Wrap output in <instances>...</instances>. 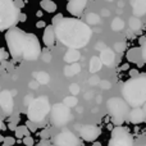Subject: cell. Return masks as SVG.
I'll list each match as a JSON object with an SVG mask.
<instances>
[{
    "label": "cell",
    "instance_id": "cell-1",
    "mask_svg": "<svg viewBox=\"0 0 146 146\" xmlns=\"http://www.w3.org/2000/svg\"><path fill=\"white\" fill-rule=\"evenodd\" d=\"M5 41L14 60L35 62L41 56V45L37 36L27 33L18 27H12L5 33Z\"/></svg>",
    "mask_w": 146,
    "mask_h": 146
},
{
    "label": "cell",
    "instance_id": "cell-2",
    "mask_svg": "<svg viewBox=\"0 0 146 146\" xmlns=\"http://www.w3.org/2000/svg\"><path fill=\"white\" fill-rule=\"evenodd\" d=\"M56 40L69 49H82L90 42L92 30L86 22L76 17H63L54 26Z\"/></svg>",
    "mask_w": 146,
    "mask_h": 146
},
{
    "label": "cell",
    "instance_id": "cell-3",
    "mask_svg": "<svg viewBox=\"0 0 146 146\" xmlns=\"http://www.w3.org/2000/svg\"><path fill=\"white\" fill-rule=\"evenodd\" d=\"M123 100L133 108H140L146 103V74L129 78L122 86Z\"/></svg>",
    "mask_w": 146,
    "mask_h": 146
},
{
    "label": "cell",
    "instance_id": "cell-4",
    "mask_svg": "<svg viewBox=\"0 0 146 146\" xmlns=\"http://www.w3.org/2000/svg\"><path fill=\"white\" fill-rule=\"evenodd\" d=\"M21 17V12L14 0H0V31L14 27Z\"/></svg>",
    "mask_w": 146,
    "mask_h": 146
},
{
    "label": "cell",
    "instance_id": "cell-5",
    "mask_svg": "<svg viewBox=\"0 0 146 146\" xmlns=\"http://www.w3.org/2000/svg\"><path fill=\"white\" fill-rule=\"evenodd\" d=\"M50 111V103L46 96H38L28 104L27 117L28 121L33 123H40L46 118Z\"/></svg>",
    "mask_w": 146,
    "mask_h": 146
},
{
    "label": "cell",
    "instance_id": "cell-6",
    "mask_svg": "<svg viewBox=\"0 0 146 146\" xmlns=\"http://www.w3.org/2000/svg\"><path fill=\"white\" fill-rule=\"evenodd\" d=\"M109 113L111 117V122L117 126H121L124 119L129 115V105L121 98H111L106 103Z\"/></svg>",
    "mask_w": 146,
    "mask_h": 146
},
{
    "label": "cell",
    "instance_id": "cell-7",
    "mask_svg": "<svg viewBox=\"0 0 146 146\" xmlns=\"http://www.w3.org/2000/svg\"><path fill=\"white\" fill-rule=\"evenodd\" d=\"M108 146H133V137L124 127L117 126L111 129Z\"/></svg>",
    "mask_w": 146,
    "mask_h": 146
},
{
    "label": "cell",
    "instance_id": "cell-8",
    "mask_svg": "<svg viewBox=\"0 0 146 146\" xmlns=\"http://www.w3.org/2000/svg\"><path fill=\"white\" fill-rule=\"evenodd\" d=\"M71 119V110L64 104H55L51 109V123L56 127L66 126Z\"/></svg>",
    "mask_w": 146,
    "mask_h": 146
},
{
    "label": "cell",
    "instance_id": "cell-9",
    "mask_svg": "<svg viewBox=\"0 0 146 146\" xmlns=\"http://www.w3.org/2000/svg\"><path fill=\"white\" fill-rule=\"evenodd\" d=\"M53 144L54 146H81V140L73 132L64 129L54 137Z\"/></svg>",
    "mask_w": 146,
    "mask_h": 146
},
{
    "label": "cell",
    "instance_id": "cell-10",
    "mask_svg": "<svg viewBox=\"0 0 146 146\" xmlns=\"http://www.w3.org/2000/svg\"><path fill=\"white\" fill-rule=\"evenodd\" d=\"M101 135V129L92 124H87V126H82L80 128V136L82 140L87 142H95L96 139Z\"/></svg>",
    "mask_w": 146,
    "mask_h": 146
},
{
    "label": "cell",
    "instance_id": "cell-11",
    "mask_svg": "<svg viewBox=\"0 0 146 146\" xmlns=\"http://www.w3.org/2000/svg\"><path fill=\"white\" fill-rule=\"evenodd\" d=\"M0 106L5 114H12L13 108H14V101H13V95L9 90L0 91Z\"/></svg>",
    "mask_w": 146,
    "mask_h": 146
},
{
    "label": "cell",
    "instance_id": "cell-12",
    "mask_svg": "<svg viewBox=\"0 0 146 146\" xmlns=\"http://www.w3.org/2000/svg\"><path fill=\"white\" fill-rule=\"evenodd\" d=\"M88 0H68L67 4V10L73 15V17H80L83 13V9L86 8Z\"/></svg>",
    "mask_w": 146,
    "mask_h": 146
},
{
    "label": "cell",
    "instance_id": "cell-13",
    "mask_svg": "<svg viewBox=\"0 0 146 146\" xmlns=\"http://www.w3.org/2000/svg\"><path fill=\"white\" fill-rule=\"evenodd\" d=\"M99 58L101 59L103 64L106 67H113L114 64H115V53H114L113 49L104 48L103 50H100Z\"/></svg>",
    "mask_w": 146,
    "mask_h": 146
},
{
    "label": "cell",
    "instance_id": "cell-14",
    "mask_svg": "<svg viewBox=\"0 0 146 146\" xmlns=\"http://www.w3.org/2000/svg\"><path fill=\"white\" fill-rule=\"evenodd\" d=\"M56 36H55V30H54L53 25H49L45 27L44 31V36H42V41L45 44L46 48H53L54 44H55Z\"/></svg>",
    "mask_w": 146,
    "mask_h": 146
},
{
    "label": "cell",
    "instance_id": "cell-15",
    "mask_svg": "<svg viewBox=\"0 0 146 146\" xmlns=\"http://www.w3.org/2000/svg\"><path fill=\"white\" fill-rule=\"evenodd\" d=\"M132 13L133 17H144L146 15V0H132Z\"/></svg>",
    "mask_w": 146,
    "mask_h": 146
},
{
    "label": "cell",
    "instance_id": "cell-16",
    "mask_svg": "<svg viewBox=\"0 0 146 146\" xmlns=\"http://www.w3.org/2000/svg\"><path fill=\"white\" fill-rule=\"evenodd\" d=\"M128 117H129V121H131L132 123H135V124L141 123V122H144L145 118H146L142 108H133L131 111H129Z\"/></svg>",
    "mask_w": 146,
    "mask_h": 146
},
{
    "label": "cell",
    "instance_id": "cell-17",
    "mask_svg": "<svg viewBox=\"0 0 146 146\" xmlns=\"http://www.w3.org/2000/svg\"><path fill=\"white\" fill-rule=\"evenodd\" d=\"M80 58H81V53L78 50H76V49H69L63 56L64 62L68 64L77 63V60H80Z\"/></svg>",
    "mask_w": 146,
    "mask_h": 146
},
{
    "label": "cell",
    "instance_id": "cell-18",
    "mask_svg": "<svg viewBox=\"0 0 146 146\" xmlns=\"http://www.w3.org/2000/svg\"><path fill=\"white\" fill-rule=\"evenodd\" d=\"M33 77H35V81L38 82V85H48L50 82V76L44 71L35 72L33 73Z\"/></svg>",
    "mask_w": 146,
    "mask_h": 146
},
{
    "label": "cell",
    "instance_id": "cell-19",
    "mask_svg": "<svg viewBox=\"0 0 146 146\" xmlns=\"http://www.w3.org/2000/svg\"><path fill=\"white\" fill-rule=\"evenodd\" d=\"M81 69H82V67L78 63L69 64V66H67L66 68H64V74H66L67 77H72V76L78 74V73L81 72Z\"/></svg>",
    "mask_w": 146,
    "mask_h": 146
},
{
    "label": "cell",
    "instance_id": "cell-20",
    "mask_svg": "<svg viewBox=\"0 0 146 146\" xmlns=\"http://www.w3.org/2000/svg\"><path fill=\"white\" fill-rule=\"evenodd\" d=\"M127 59H128L129 62H133V63H137L139 60H141L142 56H141V50H140V48L131 49V50L127 53Z\"/></svg>",
    "mask_w": 146,
    "mask_h": 146
},
{
    "label": "cell",
    "instance_id": "cell-21",
    "mask_svg": "<svg viewBox=\"0 0 146 146\" xmlns=\"http://www.w3.org/2000/svg\"><path fill=\"white\" fill-rule=\"evenodd\" d=\"M101 67H103V62H101V59L99 58V56H92L91 60H90V72L91 73L99 72L101 69Z\"/></svg>",
    "mask_w": 146,
    "mask_h": 146
},
{
    "label": "cell",
    "instance_id": "cell-22",
    "mask_svg": "<svg viewBox=\"0 0 146 146\" xmlns=\"http://www.w3.org/2000/svg\"><path fill=\"white\" fill-rule=\"evenodd\" d=\"M40 7L48 13H54L56 10V4L53 0H41Z\"/></svg>",
    "mask_w": 146,
    "mask_h": 146
},
{
    "label": "cell",
    "instance_id": "cell-23",
    "mask_svg": "<svg viewBox=\"0 0 146 146\" xmlns=\"http://www.w3.org/2000/svg\"><path fill=\"white\" fill-rule=\"evenodd\" d=\"M123 28H124V21L123 19H121L119 17H117L111 21V30L113 31L119 32V31H122Z\"/></svg>",
    "mask_w": 146,
    "mask_h": 146
},
{
    "label": "cell",
    "instance_id": "cell-24",
    "mask_svg": "<svg viewBox=\"0 0 146 146\" xmlns=\"http://www.w3.org/2000/svg\"><path fill=\"white\" fill-rule=\"evenodd\" d=\"M128 26H129V28H131L132 31L137 32V31H140V28H141L142 23H141V21H140L137 17H132V18H129Z\"/></svg>",
    "mask_w": 146,
    "mask_h": 146
},
{
    "label": "cell",
    "instance_id": "cell-25",
    "mask_svg": "<svg viewBox=\"0 0 146 146\" xmlns=\"http://www.w3.org/2000/svg\"><path fill=\"white\" fill-rule=\"evenodd\" d=\"M30 136V131H28L27 126H18L15 128V137H27Z\"/></svg>",
    "mask_w": 146,
    "mask_h": 146
},
{
    "label": "cell",
    "instance_id": "cell-26",
    "mask_svg": "<svg viewBox=\"0 0 146 146\" xmlns=\"http://www.w3.org/2000/svg\"><path fill=\"white\" fill-rule=\"evenodd\" d=\"M99 22H100V17L95 13H88L86 15V23L87 25H98Z\"/></svg>",
    "mask_w": 146,
    "mask_h": 146
},
{
    "label": "cell",
    "instance_id": "cell-27",
    "mask_svg": "<svg viewBox=\"0 0 146 146\" xmlns=\"http://www.w3.org/2000/svg\"><path fill=\"white\" fill-rule=\"evenodd\" d=\"M63 104L66 106H68V108H74L76 105L78 104V100H77V98L76 96H67L66 99H64V101H63Z\"/></svg>",
    "mask_w": 146,
    "mask_h": 146
},
{
    "label": "cell",
    "instance_id": "cell-28",
    "mask_svg": "<svg viewBox=\"0 0 146 146\" xmlns=\"http://www.w3.org/2000/svg\"><path fill=\"white\" fill-rule=\"evenodd\" d=\"M140 50H141V56L144 63H146V37L140 38Z\"/></svg>",
    "mask_w": 146,
    "mask_h": 146
},
{
    "label": "cell",
    "instance_id": "cell-29",
    "mask_svg": "<svg viewBox=\"0 0 146 146\" xmlns=\"http://www.w3.org/2000/svg\"><path fill=\"white\" fill-rule=\"evenodd\" d=\"M114 53H123L126 50V42H115L114 44Z\"/></svg>",
    "mask_w": 146,
    "mask_h": 146
},
{
    "label": "cell",
    "instance_id": "cell-30",
    "mask_svg": "<svg viewBox=\"0 0 146 146\" xmlns=\"http://www.w3.org/2000/svg\"><path fill=\"white\" fill-rule=\"evenodd\" d=\"M41 56H42V60L45 62V63H49V62L53 59V55H51V53L48 50V49H45V50L41 53Z\"/></svg>",
    "mask_w": 146,
    "mask_h": 146
},
{
    "label": "cell",
    "instance_id": "cell-31",
    "mask_svg": "<svg viewBox=\"0 0 146 146\" xmlns=\"http://www.w3.org/2000/svg\"><path fill=\"white\" fill-rule=\"evenodd\" d=\"M69 91H71V94L73 96H76L78 92H80V86H78L77 83H72V85L69 86Z\"/></svg>",
    "mask_w": 146,
    "mask_h": 146
},
{
    "label": "cell",
    "instance_id": "cell-32",
    "mask_svg": "<svg viewBox=\"0 0 146 146\" xmlns=\"http://www.w3.org/2000/svg\"><path fill=\"white\" fill-rule=\"evenodd\" d=\"M23 144H25L26 146H33L35 145V140H33V137L27 136V137L23 139Z\"/></svg>",
    "mask_w": 146,
    "mask_h": 146
},
{
    "label": "cell",
    "instance_id": "cell-33",
    "mask_svg": "<svg viewBox=\"0 0 146 146\" xmlns=\"http://www.w3.org/2000/svg\"><path fill=\"white\" fill-rule=\"evenodd\" d=\"M4 144L8 145V146H13L15 144V140L13 139V137H10V136H5L4 137Z\"/></svg>",
    "mask_w": 146,
    "mask_h": 146
},
{
    "label": "cell",
    "instance_id": "cell-34",
    "mask_svg": "<svg viewBox=\"0 0 146 146\" xmlns=\"http://www.w3.org/2000/svg\"><path fill=\"white\" fill-rule=\"evenodd\" d=\"M88 82H90V85L96 86V85H99V83H100V78H99L98 76H94V77H91L90 80H88Z\"/></svg>",
    "mask_w": 146,
    "mask_h": 146
},
{
    "label": "cell",
    "instance_id": "cell-35",
    "mask_svg": "<svg viewBox=\"0 0 146 146\" xmlns=\"http://www.w3.org/2000/svg\"><path fill=\"white\" fill-rule=\"evenodd\" d=\"M62 19H63V14H58V15H55V17L53 18V26H55L56 23H59Z\"/></svg>",
    "mask_w": 146,
    "mask_h": 146
},
{
    "label": "cell",
    "instance_id": "cell-36",
    "mask_svg": "<svg viewBox=\"0 0 146 146\" xmlns=\"http://www.w3.org/2000/svg\"><path fill=\"white\" fill-rule=\"evenodd\" d=\"M7 58V54H5V50L3 48H0V63H1L4 59Z\"/></svg>",
    "mask_w": 146,
    "mask_h": 146
},
{
    "label": "cell",
    "instance_id": "cell-37",
    "mask_svg": "<svg viewBox=\"0 0 146 146\" xmlns=\"http://www.w3.org/2000/svg\"><path fill=\"white\" fill-rule=\"evenodd\" d=\"M14 4H15V7H17L19 10L22 9L23 5H25V4H23V1H21V0H14Z\"/></svg>",
    "mask_w": 146,
    "mask_h": 146
},
{
    "label": "cell",
    "instance_id": "cell-38",
    "mask_svg": "<svg viewBox=\"0 0 146 146\" xmlns=\"http://www.w3.org/2000/svg\"><path fill=\"white\" fill-rule=\"evenodd\" d=\"M100 85L103 88H110V83L108 81H103V82H100Z\"/></svg>",
    "mask_w": 146,
    "mask_h": 146
},
{
    "label": "cell",
    "instance_id": "cell-39",
    "mask_svg": "<svg viewBox=\"0 0 146 146\" xmlns=\"http://www.w3.org/2000/svg\"><path fill=\"white\" fill-rule=\"evenodd\" d=\"M28 86H30L31 88H37L38 87V82L37 81H32V82H30V85Z\"/></svg>",
    "mask_w": 146,
    "mask_h": 146
},
{
    "label": "cell",
    "instance_id": "cell-40",
    "mask_svg": "<svg viewBox=\"0 0 146 146\" xmlns=\"http://www.w3.org/2000/svg\"><path fill=\"white\" fill-rule=\"evenodd\" d=\"M49 137V131L48 129H45L44 132H41V139H44V140H46Z\"/></svg>",
    "mask_w": 146,
    "mask_h": 146
},
{
    "label": "cell",
    "instance_id": "cell-41",
    "mask_svg": "<svg viewBox=\"0 0 146 146\" xmlns=\"http://www.w3.org/2000/svg\"><path fill=\"white\" fill-rule=\"evenodd\" d=\"M32 100H33L32 96H31V95H27V98H26V104H30Z\"/></svg>",
    "mask_w": 146,
    "mask_h": 146
},
{
    "label": "cell",
    "instance_id": "cell-42",
    "mask_svg": "<svg viewBox=\"0 0 146 146\" xmlns=\"http://www.w3.org/2000/svg\"><path fill=\"white\" fill-rule=\"evenodd\" d=\"M38 146H50V144H49L48 141H45V140H44V141L40 142V145H38Z\"/></svg>",
    "mask_w": 146,
    "mask_h": 146
},
{
    "label": "cell",
    "instance_id": "cell-43",
    "mask_svg": "<svg viewBox=\"0 0 146 146\" xmlns=\"http://www.w3.org/2000/svg\"><path fill=\"white\" fill-rule=\"evenodd\" d=\"M92 146H101V144H100V142H98V141H95V142H94V145Z\"/></svg>",
    "mask_w": 146,
    "mask_h": 146
},
{
    "label": "cell",
    "instance_id": "cell-44",
    "mask_svg": "<svg viewBox=\"0 0 146 146\" xmlns=\"http://www.w3.org/2000/svg\"><path fill=\"white\" fill-rule=\"evenodd\" d=\"M142 110H144V113H145V115H146V103L144 104V108H142Z\"/></svg>",
    "mask_w": 146,
    "mask_h": 146
},
{
    "label": "cell",
    "instance_id": "cell-45",
    "mask_svg": "<svg viewBox=\"0 0 146 146\" xmlns=\"http://www.w3.org/2000/svg\"><path fill=\"white\" fill-rule=\"evenodd\" d=\"M1 128H3V122L0 121V129H1Z\"/></svg>",
    "mask_w": 146,
    "mask_h": 146
},
{
    "label": "cell",
    "instance_id": "cell-46",
    "mask_svg": "<svg viewBox=\"0 0 146 146\" xmlns=\"http://www.w3.org/2000/svg\"><path fill=\"white\" fill-rule=\"evenodd\" d=\"M1 146H8V145H5V144H3V145H1Z\"/></svg>",
    "mask_w": 146,
    "mask_h": 146
},
{
    "label": "cell",
    "instance_id": "cell-47",
    "mask_svg": "<svg viewBox=\"0 0 146 146\" xmlns=\"http://www.w3.org/2000/svg\"><path fill=\"white\" fill-rule=\"evenodd\" d=\"M106 1H113V0H106Z\"/></svg>",
    "mask_w": 146,
    "mask_h": 146
},
{
    "label": "cell",
    "instance_id": "cell-48",
    "mask_svg": "<svg viewBox=\"0 0 146 146\" xmlns=\"http://www.w3.org/2000/svg\"><path fill=\"white\" fill-rule=\"evenodd\" d=\"M0 91H1V90H0Z\"/></svg>",
    "mask_w": 146,
    "mask_h": 146
}]
</instances>
